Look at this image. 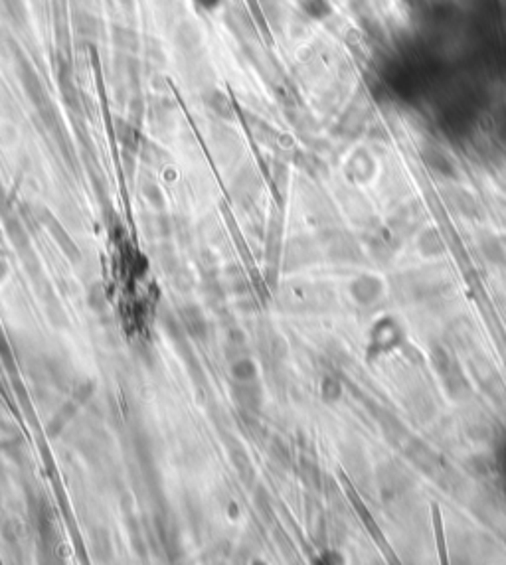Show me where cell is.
<instances>
[{
    "instance_id": "3957f363",
    "label": "cell",
    "mask_w": 506,
    "mask_h": 565,
    "mask_svg": "<svg viewBox=\"0 0 506 565\" xmlns=\"http://www.w3.org/2000/svg\"><path fill=\"white\" fill-rule=\"evenodd\" d=\"M75 411H77V408H75V403H64L61 408H59V411L52 417V421L48 423V435L50 437H56V435H59L68 425L72 423L73 415H75Z\"/></svg>"
},
{
    "instance_id": "277c9868",
    "label": "cell",
    "mask_w": 506,
    "mask_h": 565,
    "mask_svg": "<svg viewBox=\"0 0 506 565\" xmlns=\"http://www.w3.org/2000/svg\"><path fill=\"white\" fill-rule=\"evenodd\" d=\"M232 372L233 382H253L255 376H257V366L251 358L247 356H242V358H235L232 360Z\"/></svg>"
},
{
    "instance_id": "ba28073f",
    "label": "cell",
    "mask_w": 506,
    "mask_h": 565,
    "mask_svg": "<svg viewBox=\"0 0 506 565\" xmlns=\"http://www.w3.org/2000/svg\"><path fill=\"white\" fill-rule=\"evenodd\" d=\"M228 285H230V289L235 291V293H244V291H247L246 275L237 267H232V273L228 269Z\"/></svg>"
},
{
    "instance_id": "30bf717a",
    "label": "cell",
    "mask_w": 506,
    "mask_h": 565,
    "mask_svg": "<svg viewBox=\"0 0 506 565\" xmlns=\"http://www.w3.org/2000/svg\"><path fill=\"white\" fill-rule=\"evenodd\" d=\"M200 4H202L206 10H210V8H216L217 4H220V0H198Z\"/></svg>"
},
{
    "instance_id": "7a4b0ae2",
    "label": "cell",
    "mask_w": 506,
    "mask_h": 565,
    "mask_svg": "<svg viewBox=\"0 0 506 565\" xmlns=\"http://www.w3.org/2000/svg\"><path fill=\"white\" fill-rule=\"evenodd\" d=\"M232 396L237 408L246 413H253L260 408L261 390L255 385V380L253 382H233Z\"/></svg>"
},
{
    "instance_id": "5b68a950",
    "label": "cell",
    "mask_w": 506,
    "mask_h": 565,
    "mask_svg": "<svg viewBox=\"0 0 506 565\" xmlns=\"http://www.w3.org/2000/svg\"><path fill=\"white\" fill-rule=\"evenodd\" d=\"M230 457H232L233 468L237 470V475L242 477V481L249 484V482L253 481V465H251V459L247 457V452L237 445V447H232Z\"/></svg>"
},
{
    "instance_id": "6da1fadb",
    "label": "cell",
    "mask_w": 506,
    "mask_h": 565,
    "mask_svg": "<svg viewBox=\"0 0 506 565\" xmlns=\"http://www.w3.org/2000/svg\"><path fill=\"white\" fill-rule=\"evenodd\" d=\"M178 318H180V323H182L190 338L204 340L208 336V320H206L204 312L196 305H192V303L184 305L178 311Z\"/></svg>"
},
{
    "instance_id": "8992f818",
    "label": "cell",
    "mask_w": 506,
    "mask_h": 565,
    "mask_svg": "<svg viewBox=\"0 0 506 565\" xmlns=\"http://www.w3.org/2000/svg\"><path fill=\"white\" fill-rule=\"evenodd\" d=\"M87 305L93 312H103L107 309V295H105V285L103 282H93L87 289Z\"/></svg>"
},
{
    "instance_id": "52a82bcc",
    "label": "cell",
    "mask_w": 506,
    "mask_h": 565,
    "mask_svg": "<svg viewBox=\"0 0 506 565\" xmlns=\"http://www.w3.org/2000/svg\"><path fill=\"white\" fill-rule=\"evenodd\" d=\"M93 394H95V383L91 382V380H81V382L73 383L72 396L77 403H86V401H89V399L93 397Z\"/></svg>"
},
{
    "instance_id": "9c48e42d",
    "label": "cell",
    "mask_w": 506,
    "mask_h": 565,
    "mask_svg": "<svg viewBox=\"0 0 506 565\" xmlns=\"http://www.w3.org/2000/svg\"><path fill=\"white\" fill-rule=\"evenodd\" d=\"M6 275H8V263H6L4 257H0V281H2Z\"/></svg>"
}]
</instances>
